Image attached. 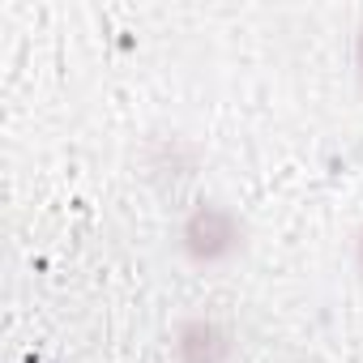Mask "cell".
Here are the masks:
<instances>
[{
  "label": "cell",
  "mask_w": 363,
  "mask_h": 363,
  "mask_svg": "<svg viewBox=\"0 0 363 363\" xmlns=\"http://www.w3.org/2000/svg\"><path fill=\"white\" fill-rule=\"evenodd\" d=\"M240 235H244V227L231 210H223L214 201H201L197 214L184 223V252L201 265H214V261H227V257L240 252V244H244Z\"/></svg>",
  "instance_id": "1"
},
{
  "label": "cell",
  "mask_w": 363,
  "mask_h": 363,
  "mask_svg": "<svg viewBox=\"0 0 363 363\" xmlns=\"http://www.w3.org/2000/svg\"><path fill=\"white\" fill-rule=\"evenodd\" d=\"M175 354L179 363H227L231 333L218 320H184L175 329Z\"/></svg>",
  "instance_id": "2"
},
{
  "label": "cell",
  "mask_w": 363,
  "mask_h": 363,
  "mask_svg": "<svg viewBox=\"0 0 363 363\" xmlns=\"http://www.w3.org/2000/svg\"><path fill=\"white\" fill-rule=\"evenodd\" d=\"M359 257H363V235H359Z\"/></svg>",
  "instance_id": "3"
}]
</instances>
